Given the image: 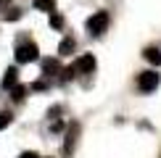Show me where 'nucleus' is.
Listing matches in <instances>:
<instances>
[{"label":"nucleus","instance_id":"nucleus-1","mask_svg":"<svg viewBox=\"0 0 161 158\" xmlns=\"http://www.w3.org/2000/svg\"><path fill=\"white\" fill-rule=\"evenodd\" d=\"M13 55H16V63H32L40 58V50H37L35 42H19Z\"/></svg>","mask_w":161,"mask_h":158},{"label":"nucleus","instance_id":"nucleus-2","mask_svg":"<svg viewBox=\"0 0 161 158\" xmlns=\"http://www.w3.org/2000/svg\"><path fill=\"white\" fill-rule=\"evenodd\" d=\"M106 29H108V13L106 11H98V13H92V16L87 18V32H90V34L100 37Z\"/></svg>","mask_w":161,"mask_h":158},{"label":"nucleus","instance_id":"nucleus-3","mask_svg":"<svg viewBox=\"0 0 161 158\" xmlns=\"http://www.w3.org/2000/svg\"><path fill=\"white\" fill-rule=\"evenodd\" d=\"M137 87H140V92H153L158 87V74L156 71H143L137 76Z\"/></svg>","mask_w":161,"mask_h":158},{"label":"nucleus","instance_id":"nucleus-4","mask_svg":"<svg viewBox=\"0 0 161 158\" xmlns=\"http://www.w3.org/2000/svg\"><path fill=\"white\" fill-rule=\"evenodd\" d=\"M95 66H98L95 55H82V58L74 63V69L79 71V74H92V71H95Z\"/></svg>","mask_w":161,"mask_h":158},{"label":"nucleus","instance_id":"nucleus-5","mask_svg":"<svg viewBox=\"0 0 161 158\" xmlns=\"http://www.w3.org/2000/svg\"><path fill=\"white\" fill-rule=\"evenodd\" d=\"M143 58L148 63H153V66H161V50L158 48H145L143 50Z\"/></svg>","mask_w":161,"mask_h":158},{"label":"nucleus","instance_id":"nucleus-6","mask_svg":"<svg viewBox=\"0 0 161 158\" xmlns=\"http://www.w3.org/2000/svg\"><path fill=\"white\" fill-rule=\"evenodd\" d=\"M61 71V66H58L56 58H48V61H42V74L45 76H53V74H58Z\"/></svg>","mask_w":161,"mask_h":158},{"label":"nucleus","instance_id":"nucleus-7","mask_svg":"<svg viewBox=\"0 0 161 158\" xmlns=\"http://www.w3.org/2000/svg\"><path fill=\"white\" fill-rule=\"evenodd\" d=\"M74 53V40L71 37H64L61 45H58V55H71Z\"/></svg>","mask_w":161,"mask_h":158},{"label":"nucleus","instance_id":"nucleus-8","mask_svg":"<svg viewBox=\"0 0 161 158\" xmlns=\"http://www.w3.org/2000/svg\"><path fill=\"white\" fill-rule=\"evenodd\" d=\"M16 79H19V71L16 69H8L5 76H3V90H11L13 84H16Z\"/></svg>","mask_w":161,"mask_h":158},{"label":"nucleus","instance_id":"nucleus-9","mask_svg":"<svg viewBox=\"0 0 161 158\" xmlns=\"http://www.w3.org/2000/svg\"><path fill=\"white\" fill-rule=\"evenodd\" d=\"M79 132L77 124H71L69 127V134H66V145H64V153H71V148H74V134Z\"/></svg>","mask_w":161,"mask_h":158},{"label":"nucleus","instance_id":"nucleus-10","mask_svg":"<svg viewBox=\"0 0 161 158\" xmlns=\"http://www.w3.org/2000/svg\"><path fill=\"white\" fill-rule=\"evenodd\" d=\"M11 97L16 103H21L24 97H26V87H24V84H13V87H11Z\"/></svg>","mask_w":161,"mask_h":158},{"label":"nucleus","instance_id":"nucleus-11","mask_svg":"<svg viewBox=\"0 0 161 158\" xmlns=\"http://www.w3.org/2000/svg\"><path fill=\"white\" fill-rule=\"evenodd\" d=\"M35 8L37 11H56V0H35Z\"/></svg>","mask_w":161,"mask_h":158},{"label":"nucleus","instance_id":"nucleus-12","mask_svg":"<svg viewBox=\"0 0 161 158\" xmlns=\"http://www.w3.org/2000/svg\"><path fill=\"white\" fill-rule=\"evenodd\" d=\"M11 121H13V113H11V111H0V129H5Z\"/></svg>","mask_w":161,"mask_h":158},{"label":"nucleus","instance_id":"nucleus-13","mask_svg":"<svg viewBox=\"0 0 161 158\" xmlns=\"http://www.w3.org/2000/svg\"><path fill=\"white\" fill-rule=\"evenodd\" d=\"M50 26H53V29H61V26H64V16H61V13H53L50 11Z\"/></svg>","mask_w":161,"mask_h":158},{"label":"nucleus","instance_id":"nucleus-14","mask_svg":"<svg viewBox=\"0 0 161 158\" xmlns=\"http://www.w3.org/2000/svg\"><path fill=\"white\" fill-rule=\"evenodd\" d=\"M19 18H21V11H19V8L5 11V21H19Z\"/></svg>","mask_w":161,"mask_h":158},{"label":"nucleus","instance_id":"nucleus-15","mask_svg":"<svg viewBox=\"0 0 161 158\" xmlns=\"http://www.w3.org/2000/svg\"><path fill=\"white\" fill-rule=\"evenodd\" d=\"M19 158H40V155L35 153V150H24V153H21V155H19Z\"/></svg>","mask_w":161,"mask_h":158},{"label":"nucleus","instance_id":"nucleus-16","mask_svg":"<svg viewBox=\"0 0 161 158\" xmlns=\"http://www.w3.org/2000/svg\"><path fill=\"white\" fill-rule=\"evenodd\" d=\"M11 3V0H0V8H5V5H8Z\"/></svg>","mask_w":161,"mask_h":158}]
</instances>
